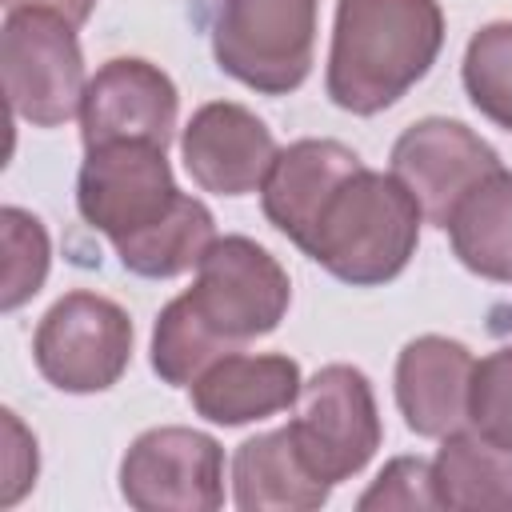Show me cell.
I'll list each match as a JSON object with an SVG mask.
<instances>
[{
	"instance_id": "obj_18",
	"label": "cell",
	"mask_w": 512,
	"mask_h": 512,
	"mask_svg": "<svg viewBox=\"0 0 512 512\" xmlns=\"http://www.w3.org/2000/svg\"><path fill=\"white\" fill-rule=\"evenodd\" d=\"M460 264L484 280H512V172L480 180L452 212L448 228Z\"/></svg>"
},
{
	"instance_id": "obj_2",
	"label": "cell",
	"mask_w": 512,
	"mask_h": 512,
	"mask_svg": "<svg viewBox=\"0 0 512 512\" xmlns=\"http://www.w3.org/2000/svg\"><path fill=\"white\" fill-rule=\"evenodd\" d=\"M444 44V12L436 0H340L328 96L344 112L372 116L396 104Z\"/></svg>"
},
{
	"instance_id": "obj_16",
	"label": "cell",
	"mask_w": 512,
	"mask_h": 512,
	"mask_svg": "<svg viewBox=\"0 0 512 512\" xmlns=\"http://www.w3.org/2000/svg\"><path fill=\"white\" fill-rule=\"evenodd\" d=\"M232 488L244 512H312L328 500V484L304 464L292 428L244 440L232 456Z\"/></svg>"
},
{
	"instance_id": "obj_3",
	"label": "cell",
	"mask_w": 512,
	"mask_h": 512,
	"mask_svg": "<svg viewBox=\"0 0 512 512\" xmlns=\"http://www.w3.org/2000/svg\"><path fill=\"white\" fill-rule=\"evenodd\" d=\"M420 220V204L392 172L356 168L324 204L304 252L344 284H384L412 260Z\"/></svg>"
},
{
	"instance_id": "obj_7",
	"label": "cell",
	"mask_w": 512,
	"mask_h": 512,
	"mask_svg": "<svg viewBox=\"0 0 512 512\" xmlns=\"http://www.w3.org/2000/svg\"><path fill=\"white\" fill-rule=\"evenodd\" d=\"M32 356L52 388L104 392L128 368L132 320L120 304L96 292H68L44 312L32 336Z\"/></svg>"
},
{
	"instance_id": "obj_13",
	"label": "cell",
	"mask_w": 512,
	"mask_h": 512,
	"mask_svg": "<svg viewBox=\"0 0 512 512\" xmlns=\"http://www.w3.org/2000/svg\"><path fill=\"white\" fill-rule=\"evenodd\" d=\"M472 352L448 336H420L396 360V404L416 436L444 440L468 428Z\"/></svg>"
},
{
	"instance_id": "obj_6",
	"label": "cell",
	"mask_w": 512,
	"mask_h": 512,
	"mask_svg": "<svg viewBox=\"0 0 512 512\" xmlns=\"http://www.w3.org/2000/svg\"><path fill=\"white\" fill-rule=\"evenodd\" d=\"M288 428L304 464L328 488L356 476L380 448V412L368 376L352 364L320 368L300 388Z\"/></svg>"
},
{
	"instance_id": "obj_12",
	"label": "cell",
	"mask_w": 512,
	"mask_h": 512,
	"mask_svg": "<svg viewBox=\"0 0 512 512\" xmlns=\"http://www.w3.org/2000/svg\"><path fill=\"white\" fill-rule=\"evenodd\" d=\"M184 168L188 176L216 196H244L264 184L272 160H276V140L264 128L256 112L232 100H212L196 108L180 136Z\"/></svg>"
},
{
	"instance_id": "obj_19",
	"label": "cell",
	"mask_w": 512,
	"mask_h": 512,
	"mask_svg": "<svg viewBox=\"0 0 512 512\" xmlns=\"http://www.w3.org/2000/svg\"><path fill=\"white\" fill-rule=\"evenodd\" d=\"M212 240H216L212 212L200 200L180 192L176 204L156 224H148L144 232L128 240H116V252L128 272L148 276V280H168V276L192 272L212 248Z\"/></svg>"
},
{
	"instance_id": "obj_23",
	"label": "cell",
	"mask_w": 512,
	"mask_h": 512,
	"mask_svg": "<svg viewBox=\"0 0 512 512\" xmlns=\"http://www.w3.org/2000/svg\"><path fill=\"white\" fill-rule=\"evenodd\" d=\"M360 508H440L436 504V488H432V464L416 460V456H400L392 460L376 484L360 496Z\"/></svg>"
},
{
	"instance_id": "obj_10",
	"label": "cell",
	"mask_w": 512,
	"mask_h": 512,
	"mask_svg": "<svg viewBox=\"0 0 512 512\" xmlns=\"http://www.w3.org/2000/svg\"><path fill=\"white\" fill-rule=\"evenodd\" d=\"M492 172H500V156L460 120H416L392 144V176L436 228H448L456 204Z\"/></svg>"
},
{
	"instance_id": "obj_21",
	"label": "cell",
	"mask_w": 512,
	"mask_h": 512,
	"mask_svg": "<svg viewBox=\"0 0 512 512\" xmlns=\"http://www.w3.org/2000/svg\"><path fill=\"white\" fill-rule=\"evenodd\" d=\"M0 240H4V288L0 304L12 312L32 300L48 276V232L24 208L0 212Z\"/></svg>"
},
{
	"instance_id": "obj_8",
	"label": "cell",
	"mask_w": 512,
	"mask_h": 512,
	"mask_svg": "<svg viewBox=\"0 0 512 512\" xmlns=\"http://www.w3.org/2000/svg\"><path fill=\"white\" fill-rule=\"evenodd\" d=\"M120 492L140 512H216L224 452L196 428H148L120 460Z\"/></svg>"
},
{
	"instance_id": "obj_17",
	"label": "cell",
	"mask_w": 512,
	"mask_h": 512,
	"mask_svg": "<svg viewBox=\"0 0 512 512\" xmlns=\"http://www.w3.org/2000/svg\"><path fill=\"white\" fill-rule=\"evenodd\" d=\"M436 504L452 512H512V452L452 432L432 460Z\"/></svg>"
},
{
	"instance_id": "obj_1",
	"label": "cell",
	"mask_w": 512,
	"mask_h": 512,
	"mask_svg": "<svg viewBox=\"0 0 512 512\" xmlns=\"http://www.w3.org/2000/svg\"><path fill=\"white\" fill-rule=\"evenodd\" d=\"M292 300L288 272L248 236H216L196 284L176 296L152 332V368L164 384H192L208 364L268 336Z\"/></svg>"
},
{
	"instance_id": "obj_24",
	"label": "cell",
	"mask_w": 512,
	"mask_h": 512,
	"mask_svg": "<svg viewBox=\"0 0 512 512\" xmlns=\"http://www.w3.org/2000/svg\"><path fill=\"white\" fill-rule=\"evenodd\" d=\"M4 432H8V460H4V492H0V504L8 508L36 480V440L20 428V420L12 412H4Z\"/></svg>"
},
{
	"instance_id": "obj_14",
	"label": "cell",
	"mask_w": 512,
	"mask_h": 512,
	"mask_svg": "<svg viewBox=\"0 0 512 512\" xmlns=\"http://www.w3.org/2000/svg\"><path fill=\"white\" fill-rule=\"evenodd\" d=\"M364 168L360 156L340 144V140H296L284 152H276L264 184H260V200H264V216L272 220L276 232H284L292 244H308L324 204L332 200V192L356 172Z\"/></svg>"
},
{
	"instance_id": "obj_22",
	"label": "cell",
	"mask_w": 512,
	"mask_h": 512,
	"mask_svg": "<svg viewBox=\"0 0 512 512\" xmlns=\"http://www.w3.org/2000/svg\"><path fill=\"white\" fill-rule=\"evenodd\" d=\"M468 428L472 436L512 452V348H496L472 368Z\"/></svg>"
},
{
	"instance_id": "obj_11",
	"label": "cell",
	"mask_w": 512,
	"mask_h": 512,
	"mask_svg": "<svg viewBox=\"0 0 512 512\" xmlns=\"http://www.w3.org/2000/svg\"><path fill=\"white\" fill-rule=\"evenodd\" d=\"M176 84L148 60L120 56L108 60L84 88L80 104V136L84 148L140 140L168 148L176 128Z\"/></svg>"
},
{
	"instance_id": "obj_5",
	"label": "cell",
	"mask_w": 512,
	"mask_h": 512,
	"mask_svg": "<svg viewBox=\"0 0 512 512\" xmlns=\"http://www.w3.org/2000/svg\"><path fill=\"white\" fill-rule=\"evenodd\" d=\"M0 72L8 108L36 128H56L84 104L88 80L76 28L52 12H8L0 36Z\"/></svg>"
},
{
	"instance_id": "obj_9",
	"label": "cell",
	"mask_w": 512,
	"mask_h": 512,
	"mask_svg": "<svg viewBox=\"0 0 512 512\" xmlns=\"http://www.w3.org/2000/svg\"><path fill=\"white\" fill-rule=\"evenodd\" d=\"M176 196L180 188L172 180L164 148L140 140L88 148V160L76 180L80 216L112 244L156 224L176 204Z\"/></svg>"
},
{
	"instance_id": "obj_4",
	"label": "cell",
	"mask_w": 512,
	"mask_h": 512,
	"mask_svg": "<svg viewBox=\"0 0 512 512\" xmlns=\"http://www.w3.org/2000/svg\"><path fill=\"white\" fill-rule=\"evenodd\" d=\"M316 44V0H220L212 52L240 84L280 96L304 84Z\"/></svg>"
},
{
	"instance_id": "obj_20",
	"label": "cell",
	"mask_w": 512,
	"mask_h": 512,
	"mask_svg": "<svg viewBox=\"0 0 512 512\" xmlns=\"http://www.w3.org/2000/svg\"><path fill=\"white\" fill-rule=\"evenodd\" d=\"M464 88L500 128H512V20L484 24L464 52Z\"/></svg>"
},
{
	"instance_id": "obj_15",
	"label": "cell",
	"mask_w": 512,
	"mask_h": 512,
	"mask_svg": "<svg viewBox=\"0 0 512 512\" xmlns=\"http://www.w3.org/2000/svg\"><path fill=\"white\" fill-rule=\"evenodd\" d=\"M192 408L212 424H248L296 404L304 380L288 356L228 352L208 364L192 384Z\"/></svg>"
},
{
	"instance_id": "obj_25",
	"label": "cell",
	"mask_w": 512,
	"mask_h": 512,
	"mask_svg": "<svg viewBox=\"0 0 512 512\" xmlns=\"http://www.w3.org/2000/svg\"><path fill=\"white\" fill-rule=\"evenodd\" d=\"M24 8H36V12H52V16L68 20L72 28H80V24L92 16L96 0H4V12H24Z\"/></svg>"
}]
</instances>
